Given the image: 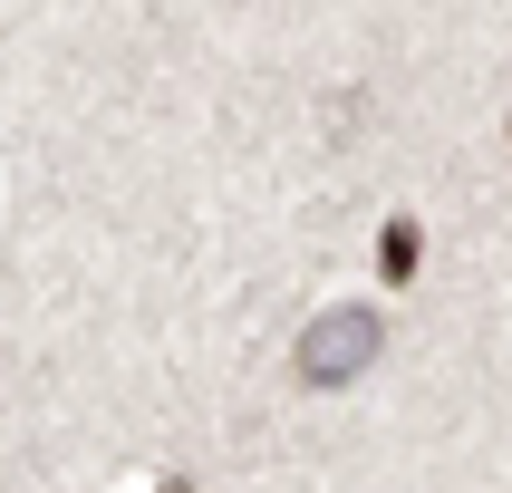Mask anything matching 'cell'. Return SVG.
Masks as SVG:
<instances>
[{"label": "cell", "mask_w": 512, "mask_h": 493, "mask_svg": "<svg viewBox=\"0 0 512 493\" xmlns=\"http://www.w3.org/2000/svg\"><path fill=\"white\" fill-rule=\"evenodd\" d=\"M155 493H194V474H165V484H155Z\"/></svg>", "instance_id": "3"}, {"label": "cell", "mask_w": 512, "mask_h": 493, "mask_svg": "<svg viewBox=\"0 0 512 493\" xmlns=\"http://www.w3.org/2000/svg\"><path fill=\"white\" fill-rule=\"evenodd\" d=\"M377 348H387V319H377L368 300H339V310H319L310 329H300V377H310V387H348Z\"/></svg>", "instance_id": "1"}, {"label": "cell", "mask_w": 512, "mask_h": 493, "mask_svg": "<svg viewBox=\"0 0 512 493\" xmlns=\"http://www.w3.org/2000/svg\"><path fill=\"white\" fill-rule=\"evenodd\" d=\"M416 252H426V242H416V223H387V242H377V271H387V281H416Z\"/></svg>", "instance_id": "2"}]
</instances>
